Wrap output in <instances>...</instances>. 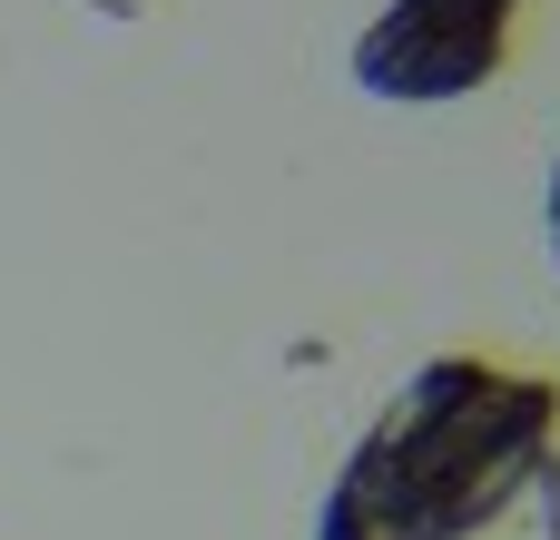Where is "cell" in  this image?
Returning <instances> with one entry per match:
<instances>
[{"instance_id":"cell-1","label":"cell","mask_w":560,"mask_h":540,"mask_svg":"<svg viewBox=\"0 0 560 540\" xmlns=\"http://www.w3.org/2000/svg\"><path fill=\"white\" fill-rule=\"evenodd\" d=\"M560 453V384L492 354H433L354 433L305 540H472Z\"/></svg>"},{"instance_id":"cell-2","label":"cell","mask_w":560,"mask_h":540,"mask_svg":"<svg viewBox=\"0 0 560 540\" xmlns=\"http://www.w3.org/2000/svg\"><path fill=\"white\" fill-rule=\"evenodd\" d=\"M522 0H384L354 39V89L394 108H443L502 79Z\"/></svg>"},{"instance_id":"cell-3","label":"cell","mask_w":560,"mask_h":540,"mask_svg":"<svg viewBox=\"0 0 560 540\" xmlns=\"http://www.w3.org/2000/svg\"><path fill=\"white\" fill-rule=\"evenodd\" d=\"M541 236H551V266H560V157H551V187H541Z\"/></svg>"}]
</instances>
